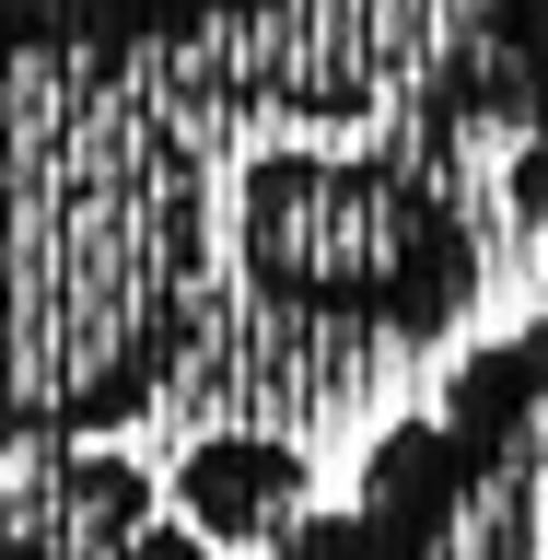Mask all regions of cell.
Here are the masks:
<instances>
[{"label": "cell", "mask_w": 548, "mask_h": 560, "mask_svg": "<svg viewBox=\"0 0 548 560\" xmlns=\"http://www.w3.org/2000/svg\"><path fill=\"white\" fill-rule=\"evenodd\" d=\"M548 129V0H0V455L129 432L280 140Z\"/></svg>", "instance_id": "cell-1"}, {"label": "cell", "mask_w": 548, "mask_h": 560, "mask_svg": "<svg viewBox=\"0 0 548 560\" xmlns=\"http://www.w3.org/2000/svg\"><path fill=\"white\" fill-rule=\"evenodd\" d=\"M222 257L245 292L315 339L432 350L479 304V210L432 152L280 140L222 199Z\"/></svg>", "instance_id": "cell-2"}, {"label": "cell", "mask_w": 548, "mask_h": 560, "mask_svg": "<svg viewBox=\"0 0 548 560\" xmlns=\"http://www.w3.org/2000/svg\"><path fill=\"white\" fill-rule=\"evenodd\" d=\"M339 514L362 560H548V315L467 350L432 409L385 420Z\"/></svg>", "instance_id": "cell-3"}, {"label": "cell", "mask_w": 548, "mask_h": 560, "mask_svg": "<svg viewBox=\"0 0 548 560\" xmlns=\"http://www.w3.org/2000/svg\"><path fill=\"white\" fill-rule=\"evenodd\" d=\"M152 514H164V479L140 455L59 444L0 479V560H129Z\"/></svg>", "instance_id": "cell-4"}, {"label": "cell", "mask_w": 548, "mask_h": 560, "mask_svg": "<svg viewBox=\"0 0 548 560\" xmlns=\"http://www.w3.org/2000/svg\"><path fill=\"white\" fill-rule=\"evenodd\" d=\"M164 514L199 537V549H280L292 525L315 514V467L269 432H210V444L175 455Z\"/></svg>", "instance_id": "cell-5"}, {"label": "cell", "mask_w": 548, "mask_h": 560, "mask_svg": "<svg viewBox=\"0 0 548 560\" xmlns=\"http://www.w3.org/2000/svg\"><path fill=\"white\" fill-rule=\"evenodd\" d=\"M502 175H514V210H525V234L548 245V129H525V140H514V164H502Z\"/></svg>", "instance_id": "cell-6"}]
</instances>
